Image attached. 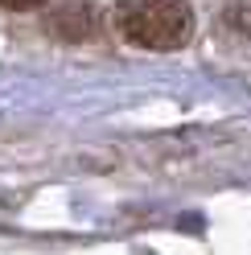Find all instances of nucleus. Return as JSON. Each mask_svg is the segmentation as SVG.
<instances>
[{"label": "nucleus", "instance_id": "nucleus-1", "mask_svg": "<svg viewBox=\"0 0 251 255\" xmlns=\"http://www.w3.org/2000/svg\"><path fill=\"white\" fill-rule=\"evenodd\" d=\"M116 33L136 50H181L194 33V12L185 0H120L112 8Z\"/></svg>", "mask_w": 251, "mask_h": 255}, {"label": "nucleus", "instance_id": "nucleus-2", "mask_svg": "<svg viewBox=\"0 0 251 255\" xmlns=\"http://www.w3.org/2000/svg\"><path fill=\"white\" fill-rule=\"evenodd\" d=\"M45 0H0V8H12V12H29V8H41Z\"/></svg>", "mask_w": 251, "mask_h": 255}]
</instances>
